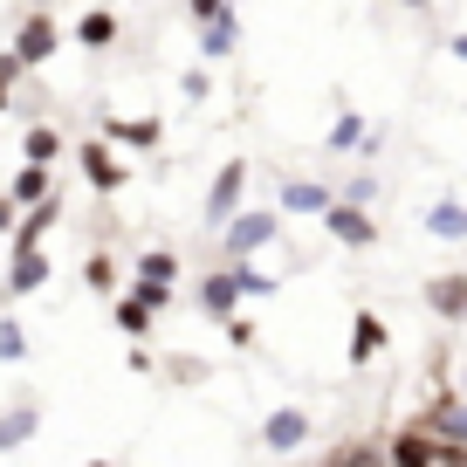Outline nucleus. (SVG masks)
<instances>
[{
    "label": "nucleus",
    "instance_id": "1",
    "mask_svg": "<svg viewBox=\"0 0 467 467\" xmlns=\"http://www.w3.org/2000/svg\"><path fill=\"white\" fill-rule=\"evenodd\" d=\"M213 241H220V262H262V254L282 241V213L275 206H241Z\"/></svg>",
    "mask_w": 467,
    "mask_h": 467
},
{
    "label": "nucleus",
    "instance_id": "2",
    "mask_svg": "<svg viewBox=\"0 0 467 467\" xmlns=\"http://www.w3.org/2000/svg\"><path fill=\"white\" fill-rule=\"evenodd\" d=\"M7 56L21 62V69H42V62L62 56V21L48 15V7H28V15L15 21V35H7Z\"/></svg>",
    "mask_w": 467,
    "mask_h": 467
},
{
    "label": "nucleus",
    "instance_id": "3",
    "mask_svg": "<svg viewBox=\"0 0 467 467\" xmlns=\"http://www.w3.org/2000/svg\"><path fill=\"white\" fill-rule=\"evenodd\" d=\"M248 179H254L248 159H227V165L213 172V186H206V200H200V227H206V234H220L234 213H241V200H248Z\"/></svg>",
    "mask_w": 467,
    "mask_h": 467
},
{
    "label": "nucleus",
    "instance_id": "4",
    "mask_svg": "<svg viewBox=\"0 0 467 467\" xmlns=\"http://www.w3.org/2000/svg\"><path fill=\"white\" fill-rule=\"evenodd\" d=\"M317 220H323V234H330L337 248H350V254H365V248H379V241H385V227H379V220H371V206L330 200V206H323Z\"/></svg>",
    "mask_w": 467,
    "mask_h": 467
},
{
    "label": "nucleus",
    "instance_id": "5",
    "mask_svg": "<svg viewBox=\"0 0 467 467\" xmlns=\"http://www.w3.org/2000/svg\"><path fill=\"white\" fill-rule=\"evenodd\" d=\"M76 165H83V179L103 192V200L131 186V165H124V151H117V145H103V138H83V145H76Z\"/></svg>",
    "mask_w": 467,
    "mask_h": 467
},
{
    "label": "nucleus",
    "instance_id": "6",
    "mask_svg": "<svg viewBox=\"0 0 467 467\" xmlns=\"http://www.w3.org/2000/svg\"><path fill=\"white\" fill-rule=\"evenodd\" d=\"M48 275H56V262H48V248H28V254H7V275H0V303H21V296H42Z\"/></svg>",
    "mask_w": 467,
    "mask_h": 467
},
{
    "label": "nucleus",
    "instance_id": "7",
    "mask_svg": "<svg viewBox=\"0 0 467 467\" xmlns=\"http://www.w3.org/2000/svg\"><path fill=\"white\" fill-rule=\"evenodd\" d=\"M97 138L117 145V151H151L165 138V117L159 110H151V117H97Z\"/></svg>",
    "mask_w": 467,
    "mask_h": 467
},
{
    "label": "nucleus",
    "instance_id": "8",
    "mask_svg": "<svg viewBox=\"0 0 467 467\" xmlns=\"http://www.w3.org/2000/svg\"><path fill=\"white\" fill-rule=\"evenodd\" d=\"M309 433H317V420H309L303 406H275V412L262 420V447H268V453H303Z\"/></svg>",
    "mask_w": 467,
    "mask_h": 467
},
{
    "label": "nucleus",
    "instance_id": "9",
    "mask_svg": "<svg viewBox=\"0 0 467 467\" xmlns=\"http://www.w3.org/2000/svg\"><path fill=\"white\" fill-rule=\"evenodd\" d=\"M330 200H337V192L323 186V179L296 172V179H282V192H275V213H282V220H317Z\"/></svg>",
    "mask_w": 467,
    "mask_h": 467
},
{
    "label": "nucleus",
    "instance_id": "10",
    "mask_svg": "<svg viewBox=\"0 0 467 467\" xmlns=\"http://www.w3.org/2000/svg\"><path fill=\"white\" fill-rule=\"evenodd\" d=\"M385 344H392V323H385L379 309H358V317H350V371L379 365Z\"/></svg>",
    "mask_w": 467,
    "mask_h": 467
},
{
    "label": "nucleus",
    "instance_id": "11",
    "mask_svg": "<svg viewBox=\"0 0 467 467\" xmlns=\"http://www.w3.org/2000/svg\"><path fill=\"white\" fill-rule=\"evenodd\" d=\"M110 323H117V337H131V344H151V337H159V309H145L131 289L110 296Z\"/></svg>",
    "mask_w": 467,
    "mask_h": 467
},
{
    "label": "nucleus",
    "instance_id": "12",
    "mask_svg": "<svg viewBox=\"0 0 467 467\" xmlns=\"http://www.w3.org/2000/svg\"><path fill=\"white\" fill-rule=\"evenodd\" d=\"M420 426L433 440H461V447H467V392H433V406H426Z\"/></svg>",
    "mask_w": 467,
    "mask_h": 467
},
{
    "label": "nucleus",
    "instance_id": "13",
    "mask_svg": "<svg viewBox=\"0 0 467 467\" xmlns=\"http://www.w3.org/2000/svg\"><path fill=\"white\" fill-rule=\"evenodd\" d=\"M433 433H426V426H399L392 440H385V467H440L433 461Z\"/></svg>",
    "mask_w": 467,
    "mask_h": 467
},
{
    "label": "nucleus",
    "instance_id": "14",
    "mask_svg": "<svg viewBox=\"0 0 467 467\" xmlns=\"http://www.w3.org/2000/svg\"><path fill=\"white\" fill-rule=\"evenodd\" d=\"M426 309L440 323H467V275H426Z\"/></svg>",
    "mask_w": 467,
    "mask_h": 467
},
{
    "label": "nucleus",
    "instance_id": "15",
    "mask_svg": "<svg viewBox=\"0 0 467 467\" xmlns=\"http://www.w3.org/2000/svg\"><path fill=\"white\" fill-rule=\"evenodd\" d=\"M76 48H89V56H103V48H117V7H83V15H76Z\"/></svg>",
    "mask_w": 467,
    "mask_h": 467
},
{
    "label": "nucleus",
    "instance_id": "16",
    "mask_svg": "<svg viewBox=\"0 0 467 467\" xmlns=\"http://www.w3.org/2000/svg\"><path fill=\"white\" fill-rule=\"evenodd\" d=\"M200 317H206V323H227V317H241V289H234V275H227V268L200 275Z\"/></svg>",
    "mask_w": 467,
    "mask_h": 467
},
{
    "label": "nucleus",
    "instance_id": "17",
    "mask_svg": "<svg viewBox=\"0 0 467 467\" xmlns=\"http://www.w3.org/2000/svg\"><path fill=\"white\" fill-rule=\"evenodd\" d=\"M234 48H241V15H213L200 21V62H234Z\"/></svg>",
    "mask_w": 467,
    "mask_h": 467
},
{
    "label": "nucleus",
    "instance_id": "18",
    "mask_svg": "<svg viewBox=\"0 0 467 467\" xmlns=\"http://www.w3.org/2000/svg\"><path fill=\"white\" fill-rule=\"evenodd\" d=\"M0 192L15 200V213H21V206H42L48 192H56V165H21V172H7Z\"/></svg>",
    "mask_w": 467,
    "mask_h": 467
},
{
    "label": "nucleus",
    "instance_id": "19",
    "mask_svg": "<svg viewBox=\"0 0 467 467\" xmlns=\"http://www.w3.org/2000/svg\"><path fill=\"white\" fill-rule=\"evenodd\" d=\"M35 433H42V406H35V399H21V406L0 412V453H21Z\"/></svg>",
    "mask_w": 467,
    "mask_h": 467
},
{
    "label": "nucleus",
    "instance_id": "20",
    "mask_svg": "<svg viewBox=\"0 0 467 467\" xmlns=\"http://www.w3.org/2000/svg\"><path fill=\"white\" fill-rule=\"evenodd\" d=\"M420 227L433 234V241H467V200H453V192H447V200H433L420 213Z\"/></svg>",
    "mask_w": 467,
    "mask_h": 467
},
{
    "label": "nucleus",
    "instance_id": "21",
    "mask_svg": "<svg viewBox=\"0 0 467 467\" xmlns=\"http://www.w3.org/2000/svg\"><path fill=\"white\" fill-rule=\"evenodd\" d=\"M179 275H186V262H179L172 248H145L131 262V282H165V289H179Z\"/></svg>",
    "mask_w": 467,
    "mask_h": 467
},
{
    "label": "nucleus",
    "instance_id": "22",
    "mask_svg": "<svg viewBox=\"0 0 467 467\" xmlns=\"http://www.w3.org/2000/svg\"><path fill=\"white\" fill-rule=\"evenodd\" d=\"M234 275V289H241V303H262V296H275L282 289V275H268L262 262H220Z\"/></svg>",
    "mask_w": 467,
    "mask_h": 467
},
{
    "label": "nucleus",
    "instance_id": "23",
    "mask_svg": "<svg viewBox=\"0 0 467 467\" xmlns=\"http://www.w3.org/2000/svg\"><path fill=\"white\" fill-rule=\"evenodd\" d=\"M365 131H371V117H365V110H337V124H330V138H323V151H330V159H344V151L365 145Z\"/></svg>",
    "mask_w": 467,
    "mask_h": 467
},
{
    "label": "nucleus",
    "instance_id": "24",
    "mask_svg": "<svg viewBox=\"0 0 467 467\" xmlns=\"http://www.w3.org/2000/svg\"><path fill=\"white\" fill-rule=\"evenodd\" d=\"M62 159V131L56 124H28V138H21V165H56Z\"/></svg>",
    "mask_w": 467,
    "mask_h": 467
},
{
    "label": "nucleus",
    "instance_id": "25",
    "mask_svg": "<svg viewBox=\"0 0 467 467\" xmlns=\"http://www.w3.org/2000/svg\"><path fill=\"white\" fill-rule=\"evenodd\" d=\"M83 282L89 289L103 296V303H110L117 289H124V275H117V262H110V248H89V262H83Z\"/></svg>",
    "mask_w": 467,
    "mask_h": 467
},
{
    "label": "nucleus",
    "instance_id": "26",
    "mask_svg": "<svg viewBox=\"0 0 467 467\" xmlns=\"http://www.w3.org/2000/svg\"><path fill=\"white\" fill-rule=\"evenodd\" d=\"M159 371H165V385H206V379H213V365H206V358H192V350H172Z\"/></svg>",
    "mask_w": 467,
    "mask_h": 467
},
{
    "label": "nucleus",
    "instance_id": "27",
    "mask_svg": "<svg viewBox=\"0 0 467 467\" xmlns=\"http://www.w3.org/2000/svg\"><path fill=\"white\" fill-rule=\"evenodd\" d=\"M0 365H28V323L7 309L0 317Z\"/></svg>",
    "mask_w": 467,
    "mask_h": 467
},
{
    "label": "nucleus",
    "instance_id": "28",
    "mask_svg": "<svg viewBox=\"0 0 467 467\" xmlns=\"http://www.w3.org/2000/svg\"><path fill=\"white\" fill-rule=\"evenodd\" d=\"M337 467H385V440H350V447L330 453Z\"/></svg>",
    "mask_w": 467,
    "mask_h": 467
},
{
    "label": "nucleus",
    "instance_id": "29",
    "mask_svg": "<svg viewBox=\"0 0 467 467\" xmlns=\"http://www.w3.org/2000/svg\"><path fill=\"white\" fill-rule=\"evenodd\" d=\"M337 200H350V206H371V200H379V172H365V165H358V172H350L344 186H337Z\"/></svg>",
    "mask_w": 467,
    "mask_h": 467
},
{
    "label": "nucleus",
    "instance_id": "30",
    "mask_svg": "<svg viewBox=\"0 0 467 467\" xmlns=\"http://www.w3.org/2000/svg\"><path fill=\"white\" fill-rule=\"evenodd\" d=\"M220 330H227V344H234V350H254V344H262V323H254V317H227Z\"/></svg>",
    "mask_w": 467,
    "mask_h": 467
},
{
    "label": "nucleus",
    "instance_id": "31",
    "mask_svg": "<svg viewBox=\"0 0 467 467\" xmlns=\"http://www.w3.org/2000/svg\"><path fill=\"white\" fill-rule=\"evenodd\" d=\"M21 76H28V69H21V62H15V56H7V48H0V110H7V103H15V89H21Z\"/></svg>",
    "mask_w": 467,
    "mask_h": 467
},
{
    "label": "nucleus",
    "instance_id": "32",
    "mask_svg": "<svg viewBox=\"0 0 467 467\" xmlns=\"http://www.w3.org/2000/svg\"><path fill=\"white\" fill-rule=\"evenodd\" d=\"M179 97H186V103H206V97H213V76H206V69H186V76H179Z\"/></svg>",
    "mask_w": 467,
    "mask_h": 467
},
{
    "label": "nucleus",
    "instance_id": "33",
    "mask_svg": "<svg viewBox=\"0 0 467 467\" xmlns=\"http://www.w3.org/2000/svg\"><path fill=\"white\" fill-rule=\"evenodd\" d=\"M234 0H186V15H192V28H200V21H213V15H227Z\"/></svg>",
    "mask_w": 467,
    "mask_h": 467
},
{
    "label": "nucleus",
    "instance_id": "34",
    "mask_svg": "<svg viewBox=\"0 0 467 467\" xmlns=\"http://www.w3.org/2000/svg\"><path fill=\"white\" fill-rule=\"evenodd\" d=\"M440 56H453V62H467V28H447V42H440Z\"/></svg>",
    "mask_w": 467,
    "mask_h": 467
},
{
    "label": "nucleus",
    "instance_id": "35",
    "mask_svg": "<svg viewBox=\"0 0 467 467\" xmlns=\"http://www.w3.org/2000/svg\"><path fill=\"white\" fill-rule=\"evenodd\" d=\"M131 371L145 379V371H159V358H151V344H131Z\"/></svg>",
    "mask_w": 467,
    "mask_h": 467
},
{
    "label": "nucleus",
    "instance_id": "36",
    "mask_svg": "<svg viewBox=\"0 0 467 467\" xmlns=\"http://www.w3.org/2000/svg\"><path fill=\"white\" fill-rule=\"evenodd\" d=\"M7 227H15V200L0 192V241H7Z\"/></svg>",
    "mask_w": 467,
    "mask_h": 467
},
{
    "label": "nucleus",
    "instance_id": "37",
    "mask_svg": "<svg viewBox=\"0 0 467 467\" xmlns=\"http://www.w3.org/2000/svg\"><path fill=\"white\" fill-rule=\"evenodd\" d=\"M399 7H412V15H420V7H433V0H399Z\"/></svg>",
    "mask_w": 467,
    "mask_h": 467
},
{
    "label": "nucleus",
    "instance_id": "38",
    "mask_svg": "<svg viewBox=\"0 0 467 467\" xmlns=\"http://www.w3.org/2000/svg\"><path fill=\"white\" fill-rule=\"evenodd\" d=\"M83 467H117V461H83Z\"/></svg>",
    "mask_w": 467,
    "mask_h": 467
},
{
    "label": "nucleus",
    "instance_id": "39",
    "mask_svg": "<svg viewBox=\"0 0 467 467\" xmlns=\"http://www.w3.org/2000/svg\"><path fill=\"white\" fill-rule=\"evenodd\" d=\"M35 7H48V15H56V0H35Z\"/></svg>",
    "mask_w": 467,
    "mask_h": 467
},
{
    "label": "nucleus",
    "instance_id": "40",
    "mask_svg": "<svg viewBox=\"0 0 467 467\" xmlns=\"http://www.w3.org/2000/svg\"><path fill=\"white\" fill-rule=\"evenodd\" d=\"M0 268H7V241H0Z\"/></svg>",
    "mask_w": 467,
    "mask_h": 467
},
{
    "label": "nucleus",
    "instance_id": "41",
    "mask_svg": "<svg viewBox=\"0 0 467 467\" xmlns=\"http://www.w3.org/2000/svg\"><path fill=\"white\" fill-rule=\"evenodd\" d=\"M323 467H337V461H330V453H323Z\"/></svg>",
    "mask_w": 467,
    "mask_h": 467
},
{
    "label": "nucleus",
    "instance_id": "42",
    "mask_svg": "<svg viewBox=\"0 0 467 467\" xmlns=\"http://www.w3.org/2000/svg\"><path fill=\"white\" fill-rule=\"evenodd\" d=\"M103 7H110V0H103Z\"/></svg>",
    "mask_w": 467,
    "mask_h": 467
}]
</instances>
